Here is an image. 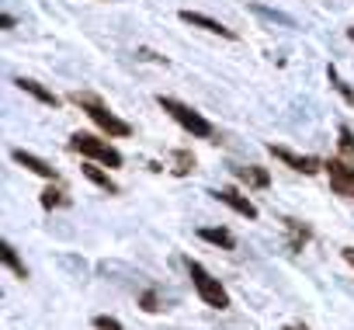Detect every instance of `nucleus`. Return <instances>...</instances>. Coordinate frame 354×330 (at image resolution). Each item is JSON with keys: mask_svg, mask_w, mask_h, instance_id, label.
<instances>
[{"mask_svg": "<svg viewBox=\"0 0 354 330\" xmlns=\"http://www.w3.org/2000/svg\"><path fill=\"white\" fill-rule=\"evenodd\" d=\"M184 268H188V279H191V285H194L198 299L205 303V306H212V309H229V306H233V299H229L226 285L216 279V274H212L205 264H198V261L184 257Z\"/></svg>", "mask_w": 354, "mask_h": 330, "instance_id": "1", "label": "nucleus"}, {"mask_svg": "<svg viewBox=\"0 0 354 330\" xmlns=\"http://www.w3.org/2000/svg\"><path fill=\"white\" fill-rule=\"evenodd\" d=\"M157 104L164 108V112H167L184 132H191L194 139H212V136H216V126L201 115V112H194L191 104H184V101H177V97H167V94H160Z\"/></svg>", "mask_w": 354, "mask_h": 330, "instance_id": "2", "label": "nucleus"}, {"mask_svg": "<svg viewBox=\"0 0 354 330\" xmlns=\"http://www.w3.org/2000/svg\"><path fill=\"white\" fill-rule=\"evenodd\" d=\"M73 101L87 112V119L105 132V136H115V139H125V136H132V126L125 122V119H118L115 112H108L105 104H101L94 94H73Z\"/></svg>", "mask_w": 354, "mask_h": 330, "instance_id": "3", "label": "nucleus"}, {"mask_svg": "<svg viewBox=\"0 0 354 330\" xmlns=\"http://www.w3.org/2000/svg\"><path fill=\"white\" fill-rule=\"evenodd\" d=\"M70 150L80 153V156H87V160L105 163V167H122V153H118L112 143L97 139V136H90V132H73V136H70Z\"/></svg>", "mask_w": 354, "mask_h": 330, "instance_id": "4", "label": "nucleus"}, {"mask_svg": "<svg viewBox=\"0 0 354 330\" xmlns=\"http://www.w3.org/2000/svg\"><path fill=\"white\" fill-rule=\"evenodd\" d=\"M323 171H327V178H330L333 195L354 198V167L347 163V156H330V160H323Z\"/></svg>", "mask_w": 354, "mask_h": 330, "instance_id": "5", "label": "nucleus"}, {"mask_svg": "<svg viewBox=\"0 0 354 330\" xmlns=\"http://www.w3.org/2000/svg\"><path fill=\"white\" fill-rule=\"evenodd\" d=\"M268 153H271L275 160H281L285 167H292V171H299V174H306V178H313V174H320V171H323V160H320V156L292 153L288 146H275V143H268Z\"/></svg>", "mask_w": 354, "mask_h": 330, "instance_id": "6", "label": "nucleus"}, {"mask_svg": "<svg viewBox=\"0 0 354 330\" xmlns=\"http://www.w3.org/2000/svg\"><path fill=\"white\" fill-rule=\"evenodd\" d=\"M209 195H212V198H219L223 205H229V209H233L236 215H243V219H250V223H254V219L261 215V212H257V205H254V202H250L246 195H240L236 188H219V191H209Z\"/></svg>", "mask_w": 354, "mask_h": 330, "instance_id": "7", "label": "nucleus"}, {"mask_svg": "<svg viewBox=\"0 0 354 330\" xmlns=\"http://www.w3.org/2000/svg\"><path fill=\"white\" fill-rule=\"evenodd\" d=\"M11 160H14V163H21L25 171H31V174L45 178V181H60V171L53 167V163H45L42 156H35V153H28V150H11Z\"/></svg>", "mask_w": 354, "mask_h": 330, "instance_id": "8", "label": "nucleus"}, {"mask_svg": "<svg viewBox=\"0 0 354 330\" xmlns=\"http://www.w3.org/2000/svg\"><path fill=\"white\" fill-rule=\"evenodd\" d=\"M181 21H184V25H194V28H201V32H209V35H219V38H236L233 28H226L223 21H216V18H209V14H198V11H181Z\"/></svg>", "mask_w": 354, "mask_h": 330, "instance_id": "9", "label": "nucleus"}, {"mask_svg": "<svg viewBox=\"0 0 354 330\" xmlns=\"http://www.w3.org/2000/svg\"><path fill=\"white\" fill-rule=\"evenodd\" d=\"M80 171H84V178H87V181H90L94 188H101V191H108V195H118V185L112 181V174H108V171H101V167H97V160L84 163Z\"/></svg>", "mask_w": 354, "mask_h": 330, "instance_id": "10", "label": "nucleus"}, {"mask_svg": "<svg viewBox=\"0 0 354 330\" xmlns=\"http://www.w3.org/2000/svg\"><path fill=\"white\" fill-rule=\"evenodd\" d=\"M236 181H243L246 188H268L271 185V174L264 167H257V163H250V167H233Z\"/></svg>", "mask_w": 354, "mask_h": 330, "instance_id": "11", "label": "nucleus"}, {"mask_svg": "<svg viewBox=\"0 0 354 330\" xmlns=\"http://www.w3.org/2000/svg\"><path fill=\"white\" fill-rule=\"evenodd\" d=\"M198 237L205 240V244H212V247H219V250H233V247H236V237H233L226 226H201Z\"/></svg>", "mask_w": 354, "mask_h": 330, "instance_id": "12", "label": "nucleus"}, {"mask_svg": "<svg viewBox=\"0 0 354 330\" xmlns=\"http://www.w3.org/2000/svg\"><path fill=\"white\" fill-rule=\"evenodd\" d=\"M0 261H4V268L14 274V279H28V268H25V261L18 257V250H14V244L11 240H4V244H0Z\"/></svg>", "mask_w": 354, "mask_h": 330, "instance_id": "13", "label": "nucleus"}, {"mask_svg": "<svg viewBox=\"0 0 354 330\" xmlns=\"http://www.w3.org/2000/svg\"><path fill=\"white\" fill-rule=\"evenodd\" d=\"M14 84H18V87H21V91H25V94H31V97H35V101H42V104H53V108H56V104H60V97H56V94H53V91H49V87H42V84H38V80H28V77H18V80H14Z\"/></svg>", "mask_w": 354, "mask_h": 330, "instance_id": "14", "label": "nucleus"}, {"mask_svg": "<svg viewBox=\"0 0 354 330\" xmlns=\"http://www.w3.org/2000/svg\"><path fill=\"white\" fill-rule=\"evenodd\" d=\"M38 202H42V209H66V205H70V195L53 181V185H49V188L38 195Z\"/></svg>", "mask_w": 354, "mask_h": 330, "instance_id": "15", "label": "nucleus"}, {"mask_svg": "<svg viewBox=\"0 0 354 330\" xmlns=\"http://www.w3.org/2000/svg\"><path fill=\"white\" fill-rule=\"evenodd\" d=\"M285 230L292 233V240H288V244H292V250H302V244H306V240L313 237V233H309L306 226H299L295 219H285Z\"/></svg>", "mask_w": 354, "mask_h": 330, "instance_id": "16", "label": "nucleus"}, {"mask_svg": "<svg viewBox=\"0 0 354 330\" xmlns=\"http://www.w3.org/2000/svg\"><path fill=\"white\" fill-rule=\"evenodd\" d=\"M327 77H330L333 91H337V94H340V97H344L347 104H354V87H347V84H344V80L337 77V70H333V67H327Z\"/></svg>", "mask_w": 354, "mask_h": 330, "instance_id": "17", "label": "nucleus"}, {"mask_svg": "<svg viewBox=\"0 0 354 330\" xmlns=\"http://www.w3.org/2000/svg\"><path fill=\"white\" fill-rule=\"evenodd\" d=\"M174 163H177L174 174H191V171H194V156H191L188 150H177V153H174Z\"/></svg>", "mask_w": 354, "mask_h": 330, "instance_id": "18", "label": "nucleus"}, {"mask_svg": "<svg viewBox=\"0 0 354 330\" xmlns=\"http://www.w3.org/2000/svg\"><path fill=\"white\" fill-rule=\"evenodd\" d=\"M337 136H340V139H337V143H340V153H344V156H354V132H351L347 126H340Z\"/></svg>", "mask_w": 354, "mask_h": 330, "instance_id": "19", "label": "nucleus"}, {"mask_svg": "<svg viewBox=\"0 0 354 330\" xmlns=\"http://www.w3.org/2000/svg\"><path fill=\"white\" fill-rule=\"evenodd\" d=\"M90 323H94V330H122V320H115V316H105V313H97Z\"/></svg>", "mask_w": 354, "mask_h": 330, "instance_id": "20", "label": "nucleus"}, {"mask_svg": "<svg viewBox=\"0 0 354 330\" xmlns=\"http://www.w3.org/2000/svg\"><path fill=\"white\" fill-rule=\"evenodd\" d=\"M139 306H142V309H146V313H160V309H164V306H160V299H157V292H153V289H149V292H142V296H139Z\"/></svg>", "mask_w": 354, "mask_h": 330, "instance_id": "21", "label": "nucleus"}, {"mask_svg": "<svg viewBox=\"0 0 354 330\" xmlns=\"http://www.w3.org/2000/svg\"><path fill=\"white\" fill-rule=\"evenodd\" d=\"M340 257H344V261L354 268V247H344V250H340Z\"/></svg>", "mask_w": 354, "mask_h": 330, "instance_id": "22", "label": "nucleus"}, {"mask_svg": "<svg viewBox=\"0 0 354 330\" xmlns=\"http://www.w3.org/2000/svg\"><path fill=\"white\" fill-rule=\"evenodd\" d=\"M285 330H309V327H306V323H288Z\"/></svg>", "mask_w": 354, "mask_h": 330, "instance_id": "23", "label": "nucleus"}, {"mask_svg": "<svg viewBox=\"0 0 354 330\" xmlns=\"http://www.w3.org/2000/svg\"><path fill=\"white\" fill-rule=\"evenodd\" d=\"M347 38H351V42H354V28H347Z\"/></svg>", "mask_w": 354, "mask_h": 330, "instance_id": "24", "label": "nucleus"}]
</instances>
